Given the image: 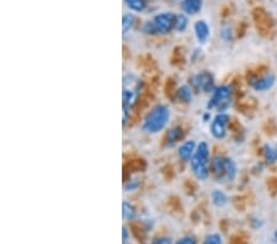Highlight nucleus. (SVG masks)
Returning a JSON list of instances; mask_svg holds the SVG:
<instances>
[{
  "instance_id": "obj_22",
  "label": "nucleus",
  "mask_w": 277,
  "mask_h": 244,
  "mask_svg": "<svg viewBox=\"0 0 277 244\" xmlns=\"http://www.w3.org/2000/svg\"><path fill=\"white\" fill-rule=\"evenodd\" d=\"M222 38L225 42H230L233 39V30L229 26H224L222 28V33H220Z\"/></svg>"
},
{
  "instance_id": "obj_16",
  "label": "nucleus",
  "mask_w": 277,
  "mask_h": 244,
  "mask_svg": "<svg viewBox=\"0 0 277 244\" xmlns=\"http://www.w3.org/2000/svg\"><path fill=\"white\" fill-rule=\"evenodd\" d=\"M211 200H212V204L217 207L224 206L225 204L228 202L227 195H225L222 190H214V191L211 194Z\"/></svg>"
},
{
  "instance_id": "obj_18",
  "label": "nucleus",
  "mask_w": 277,
  "mask_h": 244,
  "mask_svg": "<svg viewBox=\"0 0 277 244\" xmlns=\"http://www.w3.org/2000/svg\"><path fill=\"white\" fill-rule=\"evenodd\" d=\"M122 216L123 220L126 221H133L135 217H137V211L133 206L131 205L127 201H123L122 204Z\"/></svg>"
},
{
  "instance_id": "obj_14",
  "label": "nucleus",
  "mask_w": 277,
  "mask_h": 244,
  "mask_svg": "<svg viewBox=\"0 0 277 244\" xmlns=\"http://www.w3.org/2000/svg\"><path fill=\"white\" fill-rule=\"evenodd\" d=\"M262 155L267 164H273L277 161V146L272 144H265L262 147Z\"/></svg>"
},
{
  "instance_id": "obj_25",
  "label": "nucleus",
  "mask_w": 277,
  "mask_h": 244,
  "mask_svg": "<svg viewBox=\"0 0 277 244\" xmlns=\"http://www.w3.org/2000/svg\"><path fill=\"white\" fill-rule=\"evenodd\" d=\"M128 238H129L128 231H127L126 227H123V228H122V243L127 244V242H128Z\"/></svg>"
},
{
  "instance_id": "obj_1",
  "label": "nucleus",
  "mask_w": 277,
  "mask_h": 244,
  "mask_svg": "<svg viewBox=\"0 0 277 244\" xmlns=\"http://www.w3.org/2000/svg\"><path fill=\"white\" fill-rule=\"evenodd\" d=\"M191 170L194 175L199 180H206L210 175V146L207 142L202 141L197 144L196 150L192 155L191 160Z\"/></svg>"
},
{
  "instance_id": "obj_19",
  "label": "nucleus",
  "mask_w": 277,
  "mask_h": 244,
  "mask_svg": "<svg viewBox=\"0 0 277 244\" xmlns=\"http://www.w3.org/2000/svg\"><path fill=\"white\" fill-rule=\"evenodd\" d=\"M189 25V20L188 16L185 15V14H179V15L175 16V28L174 30H176L177 32H183V31L188 28Z\"/></svg>"
},
{
  "instance_id": "obj_7",
  "label": "nucleus",
  "mask_w": 277,
  "mask_h": 244,
  "mask_svg": "<svg viewBox=\"0 0 277 244\" xmlns=\"http://www.w3.org/2000/svg\"><path fill=\"white\" fill-rule=\"evenodd\" d=\"M192 87L197 92H202L205 94H210L216 90V85H214V78L210 72H201L196 74L191 79Z\"/></svg>"
},
{
  "instance_id": "obj_6",
  "label": "nucleus",
  "mask_w": 277,
  "mask_h": 244,
  "mask_svg": "<svg viewBox=\"0 0 277 244\" xmlns=\"http://www.w3.org/2000/svg\"><path fill=\"white\" fill-rule=\"evenodd\" d=\"M233 99V92L232 88L228 85H220L217 87L216 90L212 93V96L207 104L208 110H217L219 113L225 112V110L229 109Z\"/></svg>"
},
{
  "instance_id": "obj_4",
  "label": "nucleus",
  "mask_w": 277,
  "mask_h": 244,
  "mask_svg": "<svg viewBox=\"0 0 277 244\" xmlns=\"http://www.w3.org/2000/svg\"><path fill=\"white\" fill-rule=\"evenodd\" d=\"M175 16L172 13H160L151 21L144 22L142 32L146 35H166L175 28Z\"/></svg>"
},
{
  "instance_id": "obj_11",
  "label": "nucleus",
  "mask_w": 277,
  "mask_h": 244,
  "mask_svg": "<svg viewBox=\"0 0 277 244\" xmlns=\"http://www.w3.org/2000/svg\"><path fill=\"white\" fill-rule=\"evenodd\" d=\"M196 143L195 141H186L180 146L179 148V158L181 159L183 163H188V161L191 160L192 155H194L195 150H196Z\"/></svg>"
},
{
  "instance_id": "obj_21",
  "label": "nucleus",
  "mask_w": 277,
  "mask_h": 244,
  "mask_svg": "<svg viewBox=\"0 0 277 244\" xmlns=\"http://www.w3.org/2000/svg\"><path fill=\"white\" fill-rule=\"evenodd\" d=\"M202 244H223V239L219 234L211 233L206 235Z\"/></svg>"
},
{
  "instance_id": "obj_20",
  "label": "nucleus",
  "mask_w": 277,
  "mask_h": 244,
  "mask_svg": "<svg viewBox=\"0 0 277 244\" xmlns=\"http://www.w3.org/2000/svg\"><path fill=\"white\" fill-rule=\"evenodd\" d=\"M135 21V18L133 14H124L122 18V31L123 35H126L132 27H133Z\"/></svg>"
},
{
  "instance_id": "obj_9",
  "label": "nucleus",
  "mask_w": 277,
  "mask_h": 244,
  "mask_svg": "<svg viewBox=\"0 0 277 244\" xmlns=\"http://www.w3.org/2000/svg\"><path fill=\"white\" fill-rule=\"evenodd\" d=\"M276 82V76L272 73H267L261 76H255L250 79V85L256 92H266L273 87Z\"/></svg>"
},
{
  "instance_id": "obj_13",
  "label": "nucleus",
  "mask_w": 277,
  "mask_h": 244,
  "mask_svg": "<svg viewBox=\"0 0 277 244\" xmlns=\"http://www.w3.org/2000/svg\"><path fill=\"white\" fill-rule=\"evenodd\" d=\"M182 136H183L182 130L180 129V127H172V129H170L168 132H166L164 142H165L166 146H174L176 142L181 140Z\"/></svg>"
},
{
  "instance_id": "obj_26",
  "label": "nucleus",
  "mask_w": 277,
  "mask_h": 244,
  "mask_svg": "<svg viewBox=\"0 0 277 244\" xmlns=\"http://www.w3.org/2000/svg\"><path fill=\"white\" fill-rule=\"evenodd\" d=\"M275 239L277 240V228H276V231H275Z\"/></svg>"
},
{
  "instance_id": "obj_15",
  "label": "nucleus",
  "mask_w": 277,
  "mask_h": 244,
  "mask_svg": "<svg viewBox=\"0 0 277 244\" xmlns=\"http://www.w3.org/2000/svg\"><path fill=\"white\" fill-rule=\"evenodd\" d=\"M176 98L180 101H182L183 104H190L192 101V98H194V93H192V89L189 85H181L176 90Z\"/></svg>"
},
{
  "instance_id": "obj_3",
  "label": "nucleus",
  "mask_w": 277,
  "mask_h": 244,
  "mask_svg": "<svg viewBox=\"0 0 277 244\" xmlns=\"http://www.w3.org/2000/svg\"><path fill=\"white\" fill-rule=\"evenodd\" d=\"M142 82L138 80L133 75H127L123 79V89H122V111L123 118L122 124L126 126L127 120H128V113L131 111L132 107L134 106L138 100V95H140L141 87H142Z\"/></svg>"
},
{
  "instance_id": "obj_24",
  "label": "nucleus",
  "mask_w": 277,
  "mask_h": 244,
  "mask_svg": "<svg viewBox=\"0 0 277 244\" xmlns=\"http://www.w3.org/2000/svg\"><path fill=\"white\" fill-rule=\"evenodd\" d=\"M175 244H196V240L192 237H183L180 240H177Z\"/></svg>"
},
{
  "instance_id": "obj_5",
  "label": "nucleus",
  "mask_w": 277,
  "mask_h": 244,
  "mask_svg": "<svg viewBox=\"0 0 277 244\" xmlns=\"http://www.w3.org/2000/svg\"><path fill=\"white\" fill-rule=\"evenodd\" d=\"M210 170L218 183L233 181L237 177V166L233 160L225 157H216L211 161Z\"/></svg>"
},
{
  "instance_id": "obj_12",
  "label": "nucleus",
  "mask_w": 277,
  "mask_h": 244,
  "mask_svg": "<svg viewBox=\"0 0 277 244\" xmlns=\"http://www.w3.org/2000/svg\"><path fill=\"white\" fill-rule=\"evenodd\" d=\"M203 0H182L181 9L186 15H197L202 9Z\"/></svg>"
},
{
  "instance_id": "obj_17",
  "label": "nucleus",
  "mask_w": 277,
  "mask_h": 244,
  "mask_svg": "<svg viewBox=\"0 0 277 244\" xmlns=\"http://www.w3.org/2000/svg\"><path fill=\"white\" fill-rule=\"evenodd\" d=\"M124 4L129 10L134 11V13H142L147 8L146 0H124Z\"/></svg>"
},
{
  "instance_id": "obj_23",
  "label": "nucleus",
  "mask_w": 277,
  "mask_h": 244,
  "mask_svg": "<svg viewBox=\"0 0 277 244\" xmlns=\"http://www.w3.org/2000/svg\"><path fill=\"white\" fill-rule=\"evenodd\" d=\"M152 244H172L171 239L168 237H159L155 238V239L152 242Z\"/></svg>"
},
{
  "instance_id": "obj_8",
  "label": "nucleus",
  "mask_w": 277,
  "mask_h": 244,
  "mask_svg": "<svg viewBox=\"0 0 277 244\" xmlns=\"http://www.w3.org/2000/svg\"><path fill=\"white\" fill-rule=\"evenodd\" d=\"M229 116L224 112L216 115L211 124V133L216 140H223L227 136V127L229 125Z\"/></svg>"
},
{
  "instance_id": "obj_2",
  "label": "nucleus",
  "mask_w": 277,
  "mask_h": 244,
  "mask_svg": "<svg viewBox=\"0 0 277 244\" xmlns=\"http://www.w3.org/2000/svg\"><path fill=\"white\" fill-rule=\"evenodd\" d=\"M169 118H170V110L168 109V106H165V105H157L144 117L142 124L143 131L147 133H152V135L159 133L165 129V126L169 122Z\"/></svg>"
},
{
  "instance_id": "obj_10",
  "label": "nucleus",
  "mask_w": 277,
  "mask_h": 244,
  "mask_svg": "<svg viewBox=\"0 0 277 244\" xmlns=\"http://www.w3.org/2000/svg\"><path fill=\"white\" fill-rule=\"evenodd\" d=\"M195 35H196V39L199 41V44L205 45L208 41L211 35L210 26H208L207 22L205 20H199V21L195 22Z\"/></svg>"
}]
</instances>
